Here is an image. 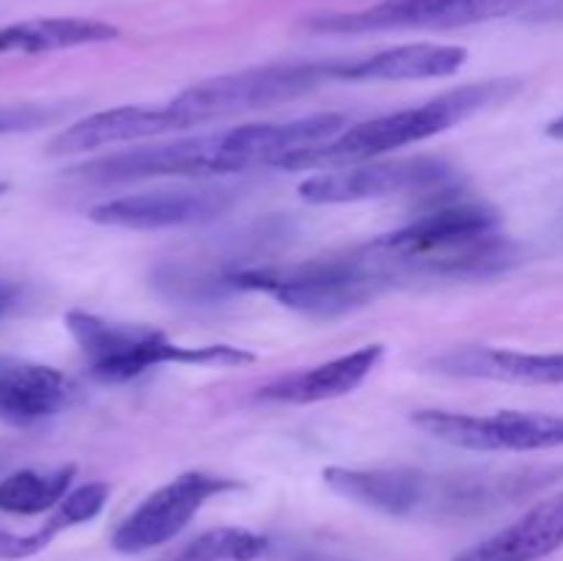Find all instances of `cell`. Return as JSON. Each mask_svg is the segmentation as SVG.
<instances>
[{
    "mask_svg": "<svg viewBox=\"0 0 563 561\" xmlns=\"http://www.w3.org/2000/svg\"><path fill=\"white\" fill-rule=\"evenodd\" d=\"M179 113L174 105H121V108L99 110V113L86 116L71 127L60 130L49 141V157H71V154H86L93 148H110L119 143L146 141V138L168 135V132H181Z\"/></svg>",
    "mask_w": 563,
    "mask_h": 561,
    "instance_id": "4fadbf2b",
    "label": "cell"
},
{
    "mask_svg": "<svg viewBox=\"0 0 563 561\" xmlns=\"http://www.w3.org/2000/svg\"><path fill=\"white\" fill-rule=\"evenodd\" d=\"M504 218L476 198H443L401 229L366 248L379 273L394 286L410 280L493 278L515 267L520 242L500 231Z\"/></svg>",
    "mask_w": 563,
    "mask_h": 561,
    "instance_id": "7a4b0ae2",
    "label": "cell"
},
{
    "mask_svg": "<svg viewBox=\"0 0 563 561\" xmlns=\"http://www.w3.org/2000/svg\"><path fill=\"white\" fill-rule=\"evenodd\" d=\"M467 61L460 44H399L355 61H333L335 82H401L449 77Z\"/></svg>",
    "mask_w": 563,
    "mask_h": 561,
    "instance_id": "5bb4252c",
    "label": "cell"
},
{
    "mask_svg": "<svg viewBox=\"0 0 563 561\" xmlns=\"http://www.w3.org/2000/svg\"><path fill=\"white\" fill-rule=\"evenodd\" d=\"M346 130L344 113H317L291 121L242 124L157 146H137L88 160L66 170L88 185H126L143 179H207L251 168H278L286 157L313 148Z\"/></svg>",
    "mask_w": 563,
    "mask_h": 561,
    "instance_id": "6da1fadb",
    "label": "cell"
},
{
    "mask_svg": "<svg viewBox=\"0 0 563 561\" xmlns=\"http://www.w3.org/2000/svg\"><path fill=\"white\" fill-rule=\"evenodd\" d=\"M0 534H3V528H0Z\"/></svg>",
    "mask_w": 563,
    "mask_h": 561,
    "instance_id": "4316f807",
    "label": "cell"
},
{
    "mask_svg": "<svg viewBox=\"0 0 563 561\" xmlns=\"http://www.w3.org/2000/svg\"><path fill=\"white\" fill-rule=\"evenodd\" d=\"M119 38V28L86 16H38L0 28V55H38Z\"/></svg>",
    "mask_w": 563,
    "mask_h": 561,
    "instance_id": "d6986e66",
    "label": "cell"
},
{
    "mask_svg": "<svg viewBox=\"0 0 563 561\" xmlns=\"http://www.w3.org/2000/svg\"><path fill=\"white\" fill-rule=\"evenodd\" d=\"M75 399V385L58 369L42 363L0 361V421L38 424L58 416Z\"/></svg>",
    "mask_w": 563,
    "mask_h": 561,
    "instance_id": "ac0fdd59",
    "label": "cell"
},
{
    "mask_svg": "<svg viewBox=\"0 0 563 561\" xmlns=\"http://www.w3.org/2000/svg\"><path fill=\"white\" fill-rule=\"evenodd\" d=\"M544 14H550V16H563V3H559V6H555V9L544 11Z\"/></svg>",
    "mask_w": 563,
    "mask_h": 561,
    "instance_id": "d4e9b609",
    "label": "cell"
},
{
    "mask_svg": "<svg viewBox=\"0 0 563 561\" xmlns=\"http://www.w3.org/2000/svg\"><path fill=\"white\" fill-rule=\"evenodd\" d=\"M324 82H335L333 61L328 64H269L196 82L176 94L170 105L179 113L185 130H190V127L209 124V121L308 97Z\"/></svg>",
    "mask_w": 563,
    "mask_h": 561,
    "instance_id": "52a82bcc",
    "label": "cell"
},
{
    "mask_svg": "<svg viewBox=\"0 0 563 561\" xmlns=\"http://www.w3.org/2000/svg\"><path fill=\"white\" fill-rule=\"evenodd\" d=\"M563 548V490L451 561H542Z\"/></svg>",
    "mask_w": 563,
    "mask_h": 561,
    "instance_id": "e0dca14e",
    "label": "cell"
},
{
    "mask_svg": "<svg viewBox=\"0 0 563 561\" xmlns=\"http://www.w3.org/2000/svg\"><path fill=\"white\" fill-rule=\"evenodd\" d=\"M242 490L236 479L214 476L207 471H187L170 479L159 490H154L135 512L121 520V526L113 531V550L126 556L146 553V550L159 548L170 542L192 517L201 512V506L209 498L223 493Z\"/></svg>",
    "mask_w": 563,
    "mask_h": 561,
    "instance_id": "8fae6325",
    "label": "cell"
},
{
    "mask_svg": "<svg viewBox=\"0 0 563 561\" xmlns=\"http://www.w3.org/2000/svg\"><path fill=\"white\" fill-rule=\"evenodd\" d=\"M49 119H55V113L44 105H3L0 108V138L36 130Z\"/></svg>",
    "mask_w": 563,
    "mask_h": 561,
    "instance_id": "7402d4cb",
    "label": "cell"
},
{
    "mask_svg": "<svg viewBox=\"0 0 563 561\" xmlns=\"http://www.w3.org/2000/svg\"><path fill=\"white\" fill-rule=\"evenodd\" d=\"M267 550V537L240 526H223L203 531L165 556L163 561H256Z\"/></svg>",
    "mask_w": 563,
    "mask_h": 561,
    "instance_id": "44dd1931",
    "label": "cell"
},
{
    "mask_svg": "<svg viewBox=\"0 0 563 561\" xmlns=\"http://www.w3.org/2000/svg\"><path fill=\"white\" fill-rule=\"evenodd\" d=\"M383 355V344H366L350 355L284 374V377L258 388L256 399L275 402V405H317V402L339 399V396L352 394L357 385H363V380L377 369Z\"/></svg>",
    "mask_w": 563,
    "mask_h": 561,
    "instance_id": "9a60e30c",
    "label": "cell"
},
{
    "mask_svg": "<svg viewBox=\"0 0 563 561\" xmlns=\"http://www.w3.org/2000/svg\"><path fill=\"white\" fill-rule=\"evenodd\" d=\"M533 0H383L363 11L319 14L308 20V28L319 33H372V31H410V28H449L478 25L509 16L531 6Z\"/></svg>",
    "mask_w": 563,
    "mask_h": 561,
    "instance_id": "30bf717a",
    "label": "cell"
},
{
    "mask_svg": "<svg viewBox=\"0 0 563 561\" xmlns=\"http://www.w3.org/2000/svg\"><path fill=\"white\" fill-rule=\"evenodd\" d=\"M75 476V465L55 468V471L49 473H9L5 479H0V512H5V515L31 517L55 509V506L69 495Z\"/></svg>",
    "mask_w": 563,
    "mask_h": 561,
    "instance_id": "ffe728a7",
    "label": "cell"
},
{
    "mask_svg": "<svg viewBox=\"0 0 563 561\" xmlns=\"http://www.w3.org/2000/svg\"><path fill=\"white\" fill-rule=\"evenodd\" d=\"M520 88L522 82L511 80V77L451 88V91L440 94V97L429 99L423 105H416V108L396 110V113H385L377 116V119L361 121L355 127H346L333 141H324L319 146L302 148V152L286 157L278 168L308 170L319 168V165L322 168L324 165L339 168V165L377 160L383 154L396 152V148L412 146V143L429 141L440 132H449L451 127L462 124V121L482 113V110L509 102Z\"/></svg>",
    "mask_w": 563,
    "mask_h": 561,
    "instance_id": "277c9868",
    "label": "cell"
},
{
    "mask_svg": "<svg viewBox=\"0 0 563 561\" xmlns=\"http://www.w3.org/2000/svg\"><path fill=\"white\" fill-rule=\"evenodd\" d=\"M66 330L75 339L88 374L97 383L121 385L141 377L157 366H218L234 369L256 361V355L242 346L203 344L187 346L168 339L163 330L148 324L113 322L91 311H66Z\"/></svg>",
    "mask_w": 563,
    "mask_h": 561,
    "instance_id": "8992f818",
    "label": "cell"
},
{
    "mask_svg": "<svg viewBox=\"0 0 563 561\" xmlns=\"http://www.w3.org/2000/svg\"><path fill=\"white\" fill-rule=\"evenodd\" d=\"M449 377L504 380V383L563 385V352H517L493 346H456L429 361Z\"/></svg>",
    "mask_w": 563,
    "mask_h": 561,
    "instance_id": "2e32d148",
    "label": "cell"
},
{
    "mask_svg": "<svg viewBox=\"0 0 563 561\" xmlns=\"http://www.w3.org/2000/svg\"><path fill=\"white\" fill-rule=\"evenodd\" d=\"M5 190H9V185H5V182H0V196H3Z\"/></svg>",
    "mask_w": 563,
    "mask_h": 561,
    "instance_id": "484cf974",
    "label": "cell"
},
{
    "mask_svg": "<svg viewBox=\"0 0 563 561\" xmlns=\"http://www.w3.org/2000/svg\"><path fill=\"white\" fill-rule=\"evenodd\" d=\"M563 468L427 473L416 468H341L322 471L341 498L388 517L467 520L517 504L561 479Z\"/></svg>",
    "mask_w": 563,
    "mask_h": 561,
    "instance_id": "3957f363",
    "label": "cell"
},
{
    "mask_svg": "<svg viewBox=\"0 0 563 561\" xmlns=\"http://www.w3.org/2000/svg\"><path fill=\"white\" fill-rule=\"evenodd\" d=\"M14 302H16V286L3 284V280H0V319L5 317V311H9Z\"/></svg>",
    "mask_w": 563,
    "mask_h": 561,
    "instance_id": "603a6c76",
    "label": "cell"
},
{
    "mask_svg": "<svg viewBox=\"0 0 563 561\" xmlns=\"http://www.w3.org/2000/svg\"><path fill=\"white\" fill-rule=\"evenodd\" d=\"M234 201L236 190L231 187H159V190L132 193L97 204L88 218L110 229H179V226L209 223L229 212Z\"/></svg>",
    "mask_w": 563,
    "mask_h": 561,
    "instance_id": "7c38bea8",
    "label": "cell"
},
{
    "mask_svg": "<svg viewBox=\"0 0 563 561\" xmlns=\"http://www.w3.org/2000/svg\"><path fill=\"white\" fill-rule=\"evenodd\" d=\"M454 182V168L440 157L366 160V163L330 168L308 176L300 198L308 204H352L399 193L445 190Z\"/></svg>",
    "mask_w": 563,
    "mask_h": 561,
    "instance_id": "9c48e42d",
    "label": "cell"
},
{
    "mask_svg": "<svg viewBox=\"0 0 563 561\" xmlns=\"http://www.w3.org/2000/svg\"><path fill=\"white\" fill-rule=\"evenodd\" d=\"M548 135L555 138V141H563V116H561V119L550 121V124H548Z\"/></svg>",
    "mask_w": 563,
    "mask_h": 561,
    "instance_id": "cb8c5ba5",
    "label": "cell"
},
{
    "mask_svg": "<svg viewBox=\"0 0 563 561\" xmlns=\"http://www.w3.org/2000/svg\"><path fill=\"white\" fill-rule=\"evenodd\" d=\"M412 427L429 438L467 451H544L563 449V416L498 410L493 416L418 410Z\"/></svg>",
    "mask_w": 563,
    "mask_h": 561,
    "instance_id": "ba28073f",
    "label": "cell"
},
{
    "mask_svg": "<svg viewBox=\"0 0 563 561\" xmlns=\"http://www.w3.org/2000/svg\"><path fill=\"white\" fill-rule=\"evenodd\" d=\"M223 289L225 295L262 292L302 317L328 322L368 306L385 289H394V284L379 273L361 245L339 256H322L302 264H284V267L280 264L225 267Z\"/></svg>",
    "mask_w": 563,
    "mask_h": 561,
    "instance_id": "5b68a950",
    "label": "cell"
}]
</instances>
